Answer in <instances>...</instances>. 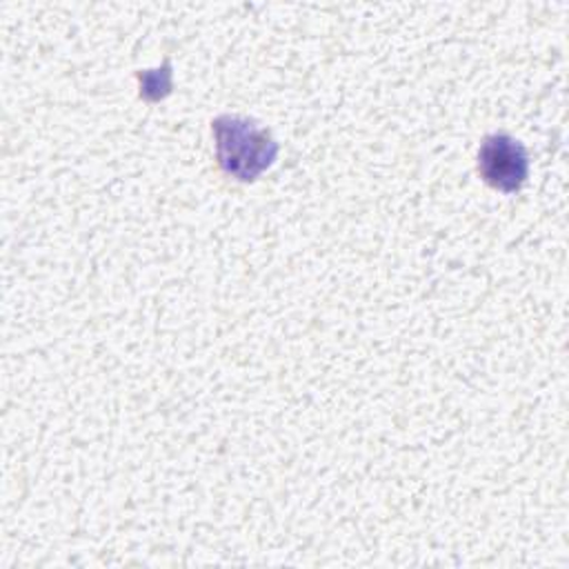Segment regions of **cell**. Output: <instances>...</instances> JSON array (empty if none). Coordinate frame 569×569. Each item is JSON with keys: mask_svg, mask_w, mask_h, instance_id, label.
<instances>
[{"mask_svg": "<svg viewBox=\"0 0 569 569\" xmlns=\"http://www.w3.org/2000/svg\"><path fill=\"white\" fill-rule=\"evenodd\" d=\"M478 173L498 191H518L529 176L525 144L509 133L487 136L478 149Z\"/></svg>", "mask_w": 569, "mask_h": 569, "instance_id": "cell-2", "label": "cell"}, {"mask_svg": "<svg viewBox=\"0 0 569 569\" xmlns=\"http://www.w3.org/2000/svg\"><path fill=\"white\" fill-rule=\"evenodd\" d=\"M211 131L218 164L236 180L253 182L278 156V142L271 131L251 118L224 113L211 122Z\"/></svg>", "mask_w": 569, "mask_h": 569, "instance_id": "cell-1", "label": "cell"}]
</instances>
